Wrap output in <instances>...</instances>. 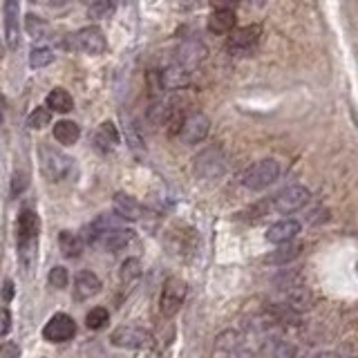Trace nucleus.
Masks as SVG:
<instances>
[{
  "mask_svg": "<svg viewBox=\"0 0 358 358\" xmlns=\"http://www.w3.org/2000/svg\"><path fill=\"white\" fill-rule=\"evenodd\" d=\"M40 170L49 182H63V179L72 175L74 161L67 155H63L61 150L40 146Z\"/></svg>",
  "mask_w": 358,
  "mask_h": 358,
  "instance_id": "obj_1",
  "label": "nucleus"
},
{
  "mask_svg": "<svg viewBox=\"0 0 358 358\" xmlns=\"http://www.w3.org/2000/svg\"><path fill=\"white\" fill-rule=\"evenodd\" d=\"M40 231V222L38 215L34 211H23L19 217V224H16V237H19V251L25 258V262L29 260V255L34 253V246L38 240Z\"/></svg>",
  "mask_w": 358,
  "mask_h": 358,
  "instance_id": "obj_2",
  "label": "nucleus"
},
{
  "mask_svg": "<svg viewBox=\"0 0 358 358\" xmlns=\"http://www.w3.org/2000/svg\"><path fill=\"white\" fill-rule=\"evenodd\" d=\"M280 177V164L276 159H262L258 164H253L242 177V184L249 191H262L276 182Z\"/></svg>",
  "mask_w": 358,
  "mask_h": 358,
  "instance_id": "obj_3",
  "label": "nucleus"
},
{
  "mask_svg": "<svg viewBox=\"0 0 358 358\" xmlns=\"http://www.w3.org/2000/svg\"><path fill=\"white\" fill-rule=\"evenodd\" d=\"M72 43H65L67 49H79V52H85V54H104L108 49V40H106V34L101 32L95 25H90V27H83L70 36Z\"/></svg>",
  "mask_w": 358,
  "mask_h": 358,
  "instance_id": "obj_4",
  "label": "nucleus"
},
{
  "mask_svg": "<svg viewBox=\"0 0 358 358\" xmlns=\"http://www.w3.org/2000/svg\"><path fill=\"white\" fill-rule=\"evenodd\" d=\"M186 298V283L182 278H168L164 289H161V298H159V311L164 318H173L175 313L182 309Z\"/></svg>",
  "mask_w": 358,
  "mask_h": 358,
  "instance_id": "obj_5",
  "label": "nucleus"
},
{
  "mask_svg": "<svg viewBox=\"0 0 358 358\" xmlns=\"http://www.w3.org/2000/svg\"><path fill=\"white\" fill-rule=\"evenodd\" d=\"M110 343L121 349H143L150 345V334L134 325H121L110 334Z\"/></svg>",
  "mask_w": 358,
  "mask_h": 358,
  "instance_id": "obj_6",
  "label": "nucleus"
},
{
  "mask_svg": "<svg viewBox=\"0 0 358 358\" xmlns=\"http://www.w3.org/2000/svg\"><path fill=\"white\" fill-rule=\"evenodd\" d=\"M309 191L305 189V186H289V189L280 191L274 202H271V206H274L276 213H283V215H287V213H296L300 211L307 202H309Z\"/></svg>",
  "mask_w": 358,
  "mask_h": 358,
  "instance_id": "obj_7",
  "label": "nucleus"
},
{
  "mask_svg": "<svg viewBox=\"0 0 358 358\" xmlns=\"http://www.w3.org/2000/svg\"><path fill=\"white\" fill-rule=\"evenodd\" d=\"M74 334H76V322L67 313H54L45 322V327H43V336L49 343H65V340L74 338Z\"/></svg>",
  "mask_w": 358,
  "mask_h": 358,
  "instance_id": "obj_8",
  "label": "nucleus"
},
{
  "mask_svg": "<svg viewBox=\"0 0 358 358\" xmlns=\"http://www.w3.org/2000/svg\"><path fill=\"white\" fill-rule=\"evenodd\" d=\"M208 130H211L208 117L202 115V112H195V115H189L184 119V126H182V130H179V139H182L184 143L195 146V143H202L208 137Z\"/></svg>",
  "mask_w": 358,
  "mask_h": 358,
  "instance_id": "obj_9",
  "label": "nucleus"
},
{
  "mask_svg": "<svg viewBox=\"0 0 358 358\" xmlns=\"http://www.w3.org/2000/svg\"><path fill=\"white\" fill-rule=\"evenodd\" d=\"M195 173L204 179L219 177L224 173V155H222V150L208 148V150H204L202 155H198V159H195Z\"/></svg>",
  "mask_w": 358,
  "mask_h": 358,
  "instance_id": "obj_10",
  "label": "nucleus"
},
{
  "mask_svg": "<svg viewBox=\"0 0 358 358\" xmlns=\"http://www.w3.org/2000/svg\"><path fill=\"white\" fill-rule=\"evenodd\" d=\"M260 36H262L260 25H246V27H240L231 34V38H228V49H231V52H249V49L258 45Z\"/></svg>",
  "mask_w": 358,
  "mask_h": 358,
  "instance_id": "obj_11",
  "label": "nucleus"
},
{
  "mask_svg": "<svg viewBox=\"0 0 358 358\" xmlns=\"http://www.w3.org/2000/svg\"><path fill=\"white\" fill-rule=\"evenodd\" d=\"M19 0H5V38L10 49H19L21 45V29H19Z\"/></svg>",
  "mask_w": 358,
  "mask_h": 358,
  "instance_id": "obj_12",
  "label": "nucleus"
},
{
  "mask_svg": "<svg viewBox=\"0 0 358 358\" xmlns=\"http://www.w3.org/2000/svg\"><path fill=\"white\" fill-rule=\"evenodd\" d=\"M206 56H208V49L200 40H184L182 45L177 47V61L184 67L200 65V63H204V58Z\"/></svg>",
  "mask_w": 358,
  "mask_h": 358,
  "instance_id": "obj_13",
  "label": "nucleus"
},
{
  "mask_svg": "<svg viewBox=\"0 0 358 358\" xmlns=\"http://www.w3.org/2000/svg\"><path fill=\"white\" fill-rule=\"evenodd\" d=\"M101 291V280L95 271H79L74 278V296L76 300H88V298H95Z\"/></svg>",
  "mask_w": 358,
  "mask_h": 358,
  "instance_id": "obj_14",
  "label": "nucleus"
},
{
  "mask_svg": "<svg viewBox=\"0 0 358 358\" xmlns=\"http://www.w3.org/2000/svg\"><path fill=\"white\" fill-rule=\"evenodd\" d=\"M115 213L119 217H123L126 222H137L143 217V206L128 193H117L112 198Z\"/></svg>",
  "mask_w": 358,
  "mask_h": 358,
  "instance_id": "obj_15",
  "label": "nucleus"
},
{
  "mask_svg": "<svg viewBox=\"0 0 358 358\" xmlns=\"http://www.w3.org/2000/svg\"><path fill=\"white\" fill-rule=\"evenodd\" d=\"M300 233V222L296 219H280L274 226L267 228V242L271 244H283L289 240H296V235Z\"/></svg>",
  "mask_w": 358,
  "mask_h": 358,
  "instance_id": "obj_16",
  "label": "nucleus"
},
{
  "mask_svg": "<svg viewBox=\"0 0 358 358\" xmlns=\"http://www.w3.org/2000/svg\"><path fill=\"white\" fill-rule=\"evenodd\" d=\"M159 83H161V88H166V90H182V88H186V85L191 83L189 67H184L179 63L166 67V70L159 74Z\"/></svg>",
  "mask_w": 358,
  "mask_h": 358,
  "instance_id": "obj_17",
  "label": "nucleus"
},
{
  "mask_svg": "<svg viewBox=\"0 0 358 358\" xmlns=\"http://www.w3.org/2000/svg\"><path fill=\"white\" fill-rule=\"evenodd\" d=\"M134 240V233L130 231V228H112V231H108L99 237V242L104 244L106 251H123L126 246H130V242Z\"/></svg>",
  "mask_w": 358,
  "mask_h": 358,
  "instance_id": "obj_18",
  "label": "nucleus"
},
{
  "mask_svg": "<svg viewBox=\"0 0 358 358\" xmlns=\"http://www.w3.org/2000/svg\"><path fill=\"white\" fill-rule=\"evenodd\" d=\"M235 25H237V16L233 10H215L208 19V29L213 34H217V36L235 32Z\"/></svg>",
  "mask_w": 358,
  "mask_h": 358,
  "instance_id": "obj_19",
  "label": "nucleus"
},
{
  "mask_svg": "<svg viewBox=\"0 0 358 358\" xmlns=\"http://www.w3.org/2000/svg\"><path fill=\"white\" fill-rule=\"evenodd\" d=\"M54 139L61 143V146H74L81 137V128L76 121H70V119H61V121L54 123Z\"/></svg>",
  "mask_w": 358,
  "mask_h": 358,
  "instance_id": "obj_20",
  "label": "nucleus"
},
{
  "mask_svg": "<svg viewBox=\"0 0 358 358\" xmlns=\"http://www.w3.org/2000/svg\"><path fill=\"white\" fill-rule=\"evenodd\" d=\"M119 143V130L112 121H104L99 126V130L95 134V146L101 150V152H110L115 150V146Z\"/></svg>",
  "mask_w": 358,
  "mask_h": 358,
  "instance_id": "obj_21",
  "label": "nucleus"
},
{
  "mask_svg": "<svg viewBox=\"0 0 358 358\" xmlns=\"http://www.w3.org/2000/svg\"><path fill=\"white\" fill-rule=\"evenodd\" d=\"M47 108L52 110V112H58V115H67V112H72V108H74V99L72 95L67 92L65 88H54L52 92L47 95Z\"/></svg>",
  "mask_w": 358,
  "mask_h": 358,
  "instance_id": "obj_22",
  "label": "nucleus"
},
{
  "mask_svg": "<svg viewBox=\"0 0 358 358\" xmlns=\"http://www.w3.org/2000/svg\"><path fill=\"white\" fill-rule=\"evenodd\" d=\"M302 251V244L298 240H289V242H283L278 244V249L269 255V264H287V262H294L298 255Z\"/></svg>",
  "mask_w": 358,
  "mask_h": 358,
  "instance_id": "obj_23",
  "label": "nucleus"
},
{
  "mask_svg": "<svg viewBox=\"0 0 358 358\" xmlns=\"http://www.w3.org/2000/svg\"><path fill=\"white\" fill-rule=\"evenodd\" d=\"M58 246H61V253L65 255V258H79V255L83 253V240L70 231H63L61 235H58Z\"/></svg>",
  "mask_w": 358,
  "mask_h": 358,
  "instance_id": "obj_24",
  "label": "nucleus"
},
{
  "mask_svg": "<svg viewBox=\"0 0 358 358\" xmlns=\"http://www.w3.org/2000/svg\"><path fill=\"white\" fill-rule=\"evenodd\" d=\"M25 29H27V34H29L32 38L40 40V38H45L47 34H49V25L43 21L40 16L27 14V16H25Z\"/></svg>",
  "mask_w": 358,
  "mask_h": 358,
  "instance_id": "obj_25",
  "label": "nucleus"
},
{
  "mask_svg": "<svg viewBox=\"0 0 358 358\" xmlns=\"http://www.w3.org/2000/svg\"><path fill=\"white\" fill-rule=\"evenodd\" d=\"M119 278H121V283H126V285L137 283V280L141 278V262H139V258L123 260L121 269H119Z\"/></svg>",
  "mask_w": 358,
  "mask_h": 358,
  "instance_id": "obj_26",
  "label": "nucleus"
},
{
  "mask_svg": "<svg viewBox=\"0 0 358 358\" xmlns=\"http://www.w3.org/2000/svg\"><path fill=\"white\" fill-rule=\"evenodd\" d=\"M112 14H115L112 0H90L88 3V16L92 21H104Z\"/></svg>",
  "mask_w": 358,
  "mask_h": 358,
  "instance_id": "obj_27",
  "label": "nucleus"
},
{
  "mask_svg": "<svg viewBox=\"0 0 358 358\" xmlns=\"http://www.w3.org/2000/svg\"><path fill=\"white\" fill-rule=\"evenodd\" d=\"M54 63V52L49 47H34L29 52V65L34 70H40V67H47Z\"/></svg>",
  "mask_w": 358,
  "mask_h": 358,
  "instance_id": "obj_28",
  "label": "nucleus"
},
{
  "mask_svg": "<svg viewBox=\"0 0 358 358\" xmlns=\"http://www.w3.org/2000/svg\"><path fill=\"white\" fill-rule=\"evenodd\" d=\"M52 121V110L49 108H34L29 112V119H27V126L32 130H43L45 126H49Z\"/></svg>",
  "mask_w": 358,
  "mask_h": 358,
  "instance_id": "obj_29",
  "label": "nucleus"
},
{
  "mask_svg": "<svg viewBox=\"0 0 358 358\" xmlns=\"http://www.w3.org/2000/svg\"><path fill=\"white\" fill-rule=\"evenodd\" d=\"M110 320V313L108 309H104V307H95V309H90L88 318H85V325H88V329H104L108 325Z\"/></svg>",
  "mask_w": 358,
  "mask_h": 358,
  "instance_id": "obj_30",
  "label": "nucleus"
},
{
  "mask_svg": "<svg viewBox=\"0 0 358 358\" xmlns=\"http://www.w3.org/2000/svg\"><path fill=\"white\" fill-rule=\"evenodd\" d=\"M237 347H240V336L235 331H224L217 338V349H222V352H237Z\"/></svg>",
  "mask_w": 358,
  "mask_h": 358,
  "instance_id": "obj_31",
  "label": "nucleus"
},
{
  "mask_svg": "<svg viewBox=\"0 0 358 358\" xmlns=\"http://www.w3.org/2000/svg\"><path fill=\"white\" fill-rule=\"evenodd\" d=\"M70 285V274H67L65 267H54L49 271V287L54 289H65Z\"/></svg>",
  "mask_w": 358,
  "mask_h": 358,
  "instance_id": "obj_32",
  "label": "nucleus"
},
{
  "mask_svg": "<svg viewBox=\"0 0 358 358\" xmlns=\"http://www.w3.org/2000/svg\"><path fill=\"white\" fill-rule=\"evenodd\" d=\"M269 349H271V358H296V347L289 343H283V340L271 343Z\"/></svg>",
  "mask_w": 358,
  "mask_h": 358,
  "instance_id": "obj_33",
  "label": "nucleus"
},
{
  "mask_svg": "<svg viewBox=\"0 0 358 358\" xmlns=\"http://www.w3.org/2000/svg\"><path fill=\"white\" fill-rule=\"evenodd\" d=\"M10 329H12V313H10V309L0 307V338L10 334Z\"/></svg>",
  "mask_w": 358,
  "mask_h": 358,
  "instance_id": "obj_34",
  "label": "nucleus"
},
{
  "mask_svg": "<svg viewBox=\"0 0 358 358\" xmlns=\"http://www.w3.org/2000/svg\"><path fill=\"white\" fill-rule=\"evenodd\" d=\"M213 10H233L240 0H208Z\"/></svg>",
  "mask_w": 358,
  "mask_h": 358,
  "instance_id": "obj_35",
  "label": "nucleus"
},
{
  "mask_svg": "<svg viewBox=\"0 0 358 358\" xmlns=\"http://www.w3.org/2000/svg\"><path fill=\"white\" fill-rule=\"evenodd\" d=\"M313 358H340V356H336V354H331V352H320V354H316Z\"/></svg>",
  "mask_w": 358,
  "mask_h": 358,
  "instance_id": "obj_36",
  "label": "nucleus"
},
{
  "mask_svg": "<svg viewBox=\"0 0 358 358\" xmlns=\"http://www.w3.org/2000/svg\"><path fill=\"white\" fill-rule=\"evenodd\" d=\"M5 300H12V283H7L5 287Z\"/></svg>",
  "mask_w": 358,
  "mask_h": 358,
  "instance_id": "obj_37",
  "label": "nucleus"
},
{
  "mask_svg": "<svg viewBox=\"0 0 358 358\" xmlns=\"http://www.w3.org/2000/svg\"><path fill=\"white\" fill-rule=\"evenodd\" d=\"M3 117H5V104H3V99H0V121H3Z\"/></svg>",
  "mask_w": 358,
  "mask_h": 358,
  "instance_id": "obj_38",
  "label": "nucleus"
},
{
  "mask_svg": "<svg viewBox=\"0 0 358 358\" xmlns=\"http://www.w3.org/2000/svg\"><path fill=\"white\" fill-rule=\"evenodd\" d=\"M3 54H5V47H3V43H0V58H3Z\"/></svg>",
  "mask_w": 358,
  "mask_h": 358,
  "instance_id": "obj_39",
  "label": "nucleus"
},
{
  "mask_svg": "<svg viewBox=\"0 0 358 358\" xmlns=\"http://www.w3.org/2000/svg\"><path fill=\"white\" fill-rule=\"evenodd\" d=\"M32 3H34V0H32Z\"/></svg>",
  "mask_w": 358,
  "mask_h": 358,
  "instance_id": "obj_40",
  "label": "nucleus"
}]
</instances>
